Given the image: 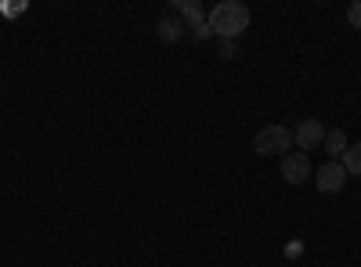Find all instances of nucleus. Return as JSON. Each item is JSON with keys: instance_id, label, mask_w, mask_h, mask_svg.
I'll list each match as a JSON object with an SVG mask.
<instances>
[{"instance_id": "1", "label": "nucleus", "mask_w": 361, "mask_h": 267, "mask_svg": "<svg viewBox=\"0 0 361 267\" xmlns=\"http://www.w3.org/2000/svg\"><path fill=\"white\" fill-rule=\"evenodd\" d=\"M206 22H209V33L217 40H238L250 29L253 15H250L246 4H238V0H221V4H214L206 11Z\"/></svg>"}, {"instance_id": "8", "label": "nucleus", "mask_w": 361, "mask_h": 267, "mask_svg": "<svg viewBox=\"0 0 361 267\" xmlns=\"http://www.w3.org/2000/svg\"><path fill=\"white\" fill-rule=\"evenodd\" d=\"M347 144H350V141H347V134H343L340 127H336V130H329V134H325V141H322V148H325V152L333 156L336 163H340V156L347 152Z\"/></svg>"}, {"instance_id": "11", "label": "nucleus", "mask_w": 361, "mask_h": 267, "mask_svg": "<svg viewBox=\"0 0 361 267\" xmlns=\"http://www.w3.org/2000/svg\"><path fill=\"white\" fill-rule=\"evenodd\" d=\"M235 51H238L235 40H217V54H221V58H235Z\"/></svg>"}, {"instance_id": "2", "label": "nucleus", "mask_w": 361, "mask_h": 267, "mask_svg": "<svg viewBox=\"0 0 361 267\" xmlns=\"http://www.w3.org/2000/svg\"><path fill=\"white\" fill-rule=\"evenodd\" d=\"M253 152L264 156V159H271V156H279V159L289 156V152H293V130L282 127V123H271V127L257 130V137H253Z\"/></svg>"}, {"instance_id": "9", "label": "nucleus", "mask_w": 361, "mask_h": 267, "mask_svg": "<svg viewBox=\"0 0 361 267\" xmlns=\"http://www.w3.org/2000/svg\"><path fill=\"white\" fill-rule=\"evenodd\" d=\"M340 163H343V170H347V177L354 173V177H361V141H354V144H347V152L340 156Z\"/></svg>"}, {"instance_id": "5", "label": "nucleus", "mask_w": 361, "mask_h": 267, "mask_svg": "<svg viewBox=\"0 0 361 267\" xmlns=\"http://www.w3.org/2000/svg\"><path fill=\"white\" fill-rule=\"evenodd\" d=\"M282 177L289 185H304V181H311V159L304 156V152H289V156H282Z\"/></svg>"}, {"instance_id": "3", "label": "nucleus", "mask_w": 361, "mask_h": 267, "mask_svg": "<svg viewBox=\"0 0 361 267\" xmlns=\"http://www.w3.org/2000/svg\"><path fill=\"white\" fill-rule=\"evenodd\" d=\"M314 185H318L322 195H336V192H343V185H347V170H343V163H336V159L322 163V166L314 170Z\"/></svg>"}, {"instance_id": "6", "label": "nucleus", "mask_w": 361, "mask_h": 267, "mask_svg": "<svg viewBox=\"0 0 361 267\" xmlns=\"http://www.w3.org/2000/svg\"><path fill=\"white\" fill-rule=\"evenodd\" d=\"M170 11H173V15H180L185 29H199V25H206V8H202V4H195V0H180V4H173Z\"/></svg>"}, {"instance_id": "7", "label": "nucleus", "mask_w": 361, "mask_h": 267, "mask_svg": "<svg viewBox=\"0 0 361 267\" xmlns=\"http://www.w3.org/2000/svg\"><path fill=\"white\" fill-rule=\"evenodd\" d=\"M156 37H159L163 44H173V40H180V37H185V22H180V15L166 11V15L156 22Z\"/></svg>"}, {"instance_id": "10", "label": "nucleus", "mask_w": 361, "mask_h": 267, "mask_svg": "<svg viewBox=\"0 0 361 267\" xmlns=\"http://www.w3.org/2000/svg\"><path fill=\"white\" fill-rule=\"evenodd\" d=\"M347 22H350L354 29H361V0H354V4L347 8Z\"/></svg>"}, {"instance_id": "4", "label": "nucleus", "mask_w": 361, "mask_h": 267, "mask_svg": "<svg viewBox=\"0 0 361 267\" xmlns=\"http://www.w3.org/2000/svg\"><path fill=\"white\" fill-rule=\"evenodd\" d=\"M322 141H325V127L314 120V116H307V120H300L296 123V134H293V144L300 148V152H314V148H322Z\"/></svg>"}]
</instances>
